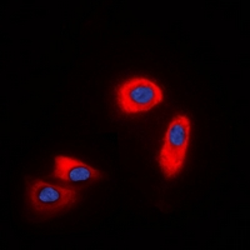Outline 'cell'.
Listing matches in <instances>:
<instances>
[{
  "mask_svg": "<svg viewBox=\"0 0 250 250\" xmlns=\"http://www.w3.org/2000/svg\"><path fill=\"white\" fill-rule=\"evenodd\" d=\"M53 178L65 183H88L95 182L102 178V174L97 169L80 160L66 155H57L54 158V171Z\"/></svg>",
  "mask_w": 250,
  "mask_h": 250,
  "instance_id": "obj_4",
  "label": "cell"
},
{
  "mask_svg": "<svg viewBox=\"0 0 250 250\" xmlns=\"http://www.w3.org/2000/svg\"><path fill=\"white\" fill-rule=\"evenodd\" d=\"M78 199V191L70 188L48 184L37 179L29 187V200L35 211L46 215L69 209Z\"/></svg>",
  "mask_w": 250,
  "mask_h": 250,
  "instance_id": "obj_3",
  "label": "cell"
},
{
  "mask_svg": "<svg viewBox=\"0 0 250 250\" xmlns=\"http://www.w3.org/2000/svg\"><path fill=\"white\" fill-rule=\"evenodd\" d=\"M164 99L156 83L143 77L128 79L117 89V103L122 113L139 114L155 108Z\"/></svg>",
  "mask_w": 250,
  "mask_h": 250,
  "instance_id": "obj_2",
  "label": "cell"
},
{
  "mask_svg": "<svg viewBox=\"0 0 250 250\" xmlns=\"http://www.w3.org/2000/svg\"><path fill=\"white\" fill-rule=\"evenodd\" d=\"M190 120L187 115L178 114L173 118L164 135L158 163L167 179H173L182 171L185 164L190 140Z\"/></svg>",
  "mask_w": 250,
  "mask_h": 250,
  "instance_id": "obj_1",
  "label": "cell"
}]
</instances>
